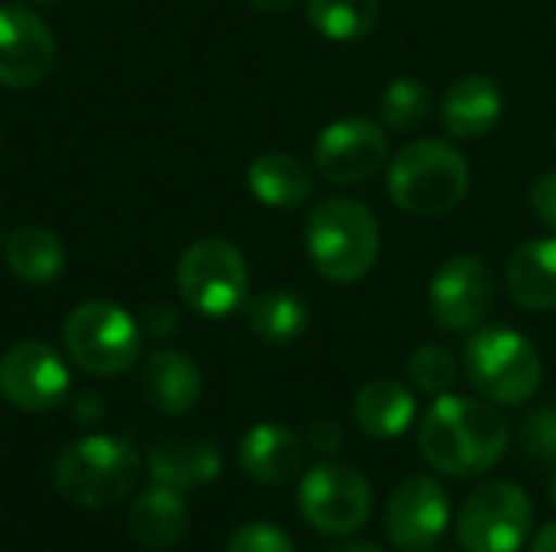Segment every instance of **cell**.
Masks as SVG:
<instances>
[{"label": "cell", "mask_w": 556, "mask_h": 552, "mask_svg": "<svg viewBox=\"0 0 556 552\" xmlns=\"http://www.w3.org/2000/svg\"><path fill=\"white\" fill-rule=\"evenodd\" d=\"M303 455H306L303 439L290 426H280V423L251 426L238 446V462L244 475L270 488L293 482L303 468Z\"/></svg>", "instance_id": "obj_15"}, {"label": "cell", "mask_w": 556, "mask_h": 552, "mask_svg": "<svg viewBox=\"0 0 556 552\" xmlns=\"http://www.w3.org/2000/svg\"><path fill=\"white\" fill-rule=\"evenodd\" d=\"M248 189L267 208H300L309 202L316 179L309 166L290 153H264L248 166Z\"/></svg>", "instance_id": "obj_22"}, {"label": "cell", "mask_w": 556, "mask_h": 552, "mask_svg": "<svg viewBox=\"0 0 556 552\" xmlns=\"http://www.w3.org/2000/svg\"><path fill=\"white\" fill-rule=\"evenodd\" d=\"M179 325V312L173 306H163V303H153L143 309V319H140V329L143 335H153V338H169Z\"/></svg>", "instance_id": "obj_31"}, {"label": "cell", "mask_w": 556, "mask_h": 552, "mask_svg": "<svg viewBox=\"0 0 556 552\" xmlns=\"http://www.w3.org/2000/svg\"><path fill=\"white\" fill-rule=\"evenodd\" d=\"M248 3L261 13H287L296 7V0H248Z\"/></svg>", "instance_id": "obj_35"}, {"label": "cell", "mask_w": 556, "mask_h": 552, "mask_svg": "<svg viewBox=\"0 0 556 552\" xmlns=\"http://www.w3.org/2000/svg\"><path fill=\"white\" fill-rule=\"evenodd\" d=\"M72 413L78 416V423H94V420L104 416V403L94 394H78L75 403H72Z\"/></svg>", "instance_id": "obj_33"}, {"label": "cell", "mask_w": 556, "mask_h": 552, "mask_svg": "<svg viewBox=\"0 0 556 552\" xmlns=\"http://www.w3.org/2000/svg\"><path fill=\"white\" fill-rule=\"evenodd\" d=\"M531 552H556V521L554 524H547V527L534 537Z\"/></svg>", "instance_id": "obj_34"}, {"label": "cell", "mask_w": 556, "mask_h": 552, "mask_svg": "<svg viewBox=\"0 0 556 552\" xmlns=\"http://www.w3.org/2000/svg\"><path fill=\"white\" fill-rule=\"evenodd\" d=\"M150 478L173 491H195L222 475V452L205 439H166L147 455Z\"/></svg>", "instance_id": "obj_18"}, {"label": "cell", "mask_w": 556, "mask_h": 552, "mask_svg": "<svg viewBox=\"0 0 556 552\" xmlns=\"http://www.w3.org/2000/svg\"><path fill=\"white\" fill-rule=\"evenodd\" d=\"M521 449L538 462H556V403L538 407L521 420Z\"/></svg>", "instance_id": "obj_28"}, {"label": "cell", "mask_w": 556, "mask_h": 552, "mask_svg": "<svg viewBox=\"0 0 556 552\" xmlns=\"http://www.w3.org/2000/svg\"><path fill=\"white\" fill-rule=\"evenodd\" d=\"M225 552H296V547L283 527L267 521H251L231 534Z\"/></svg>", "instance_id": "obj_29"}, {"label": "cell", "mask_w": 556, "mask_h": 552, "mask_svg": "<svg viewBox=\"0 0 556 552\" xmlns=\"http://www.w3.org/2000/svg\"><path fill=\"white\" fill-rule=\"evenodd\" d=\"M427 299L430 316L443 332H476L495 306V277L482 257L459 254L440 264Z\"/></svg>", "instance_id": "obj_10"}, {"label": "cell", "mask_w": 556, "mask_h": 552, "mask_svg": "<svg viewBox=\"0 0 556 552\" xmlns=\"http://www.w3.org/2000/svg\"><path fill=\"white\" fill-rule=\"evenodd\" d=\"M417 442L430 468L440 475L479 478L505 455L508 423L489 400L446 394L437 397L420 420Z\"/></svg>", "instance_id": "obj_1"}, {"label": "cell", "mask_w": 556, "mask_h": 552, "mask_svg": "<svg viewBox=\"0 0 556 552\" xmlns=\"http://www.w3.org/2000/svg\"><path fill=\"white\" fill-rule=\"evenodd\" d=\"M72 390V374L62 355L46 342H16L0 358V394L26 413L59 407Z\"/></svg>", "instance_id": "obj_12"}, {"label": "cell", "mask_w": 556, "mask_h": 552, "mask_svg": "<svg viewBox=\"0 0 556 552\" xmlns=\"http://www.w3.org/2000/svg\"><path fill=\"white\" fill-rule=\"evenodd\" d=\"M388 159V133L371 117H342L313 143V166L332 185H358Z\"/></svg>", "instance_id": "obj_11"}, {"label": "cell", "mask_w": 556, "mask_h": 552, "mask_svg": "<svg viewBox=\"0 0 556 552\" xmlns=\"http://www.w3.org/2000/svg\"><path fill=\"white\" fill-rule=\"evenodd\" d=\"M248 260L225 238H199L176 264V286L182 303L205 316L225 319L248 303Z\"/></svg>", "instance_id": "obj_7"}, {"label": "cell", "mask_w": 556, "mask_h": 552, "mask_svg": "<svg viewBox=\"0 0 556 552\" xmlns=\"http://www.w3.org/2000/svg\"><path fill=\"white\" fill-rule=\"evenodd\" d=\"M140 452L117 436H85L62 449L52 468L55 491L85 511L121 504L140 482Z\"/></svg>", "instance_id": "obj_3"}, {"label": "cell", "mask_w": 556, "mask_h": 552, "mask_svg": "<svg viewBox=\"0 0 556 552\" xmlns=\"http://www.w3.org/2000/svg\"><path fill=\"white\" fill-rule=\"evenodd\" d=\"M433 107V98H430V88L420 81V78H394L384 94H381V104H378V114L381 120L391 127V130H417L427 114Z\"/></svg>", "instance_id": "obj_26"}, {"label": "cell", "mask_w": 556, "mask_h": 552, "mask_svg": "<svg viewBox=\"0 0 556 552\" xmlns=\"http://www.w3.org/2000/svg\"><path fill=\"white\" fill-rule=\"evenodd\" d=\"M20 3H55V0H20Z\"/></svg>", "instance_id": "obj_38"}, {"label": "cell", "mask_w": 556, "mask_h": 552, "mask_svg": "<svg viewBox=\"0 0 556 552\" xmlns=\"http://www.w3.org/2000/svg\"><path fill=\"white\" fill-rule=\"evenodd\" d=\"M531 211L556 231V169L544 172L531 185Z\"/></svg>", "instance_id": "obj_30"}, {"label": "cell", "mask_w": 556, "mask_h": 552, "mask_svg": "<svg viewBox=\"0 0 556 552\" xmlns=\"http://www.w3.org/2000/svg\"><path fill=\"white\" fill-rule=\"evenodd\" d=\"M407 377H410V384L420 390V394H427V397H446V394H453V387H456V377H459V368H456V358L446 351V348H440V345H424V348H417L414 355H410V361H407Z\"/></svg>", "instance_id": "obj_27"}, {"label": "cell", "mask_w": 556, "mask_h": 552, "mask_svg": "<svg viewBox=\"0 0 556 552\" xmlns=\"http://www.w3.org/2000/svg\"><path fill=\"white\" fill-rule=\"evenodd\" d=\"M551 501L556 504V475H554V482H551Z\"/></svg>", "instance_id": "obj_37"}, {"label": "cell", "mask_w": 556, "mask_h": 552, "mask_svg": "<svg viewBox=\"0 0 556 552\" xmlns=\"http://www.w3.org/2000/svg\"><path fill=\"white\" fill-rule=\"evenodd\" d=\"M534 524V501L515 482L479 485L456 517V537L466 552H518Z\"/></svg>", "instance_id": "obj_8"}, {"label": "cell", "mask_w": 556, "mask_h": 552, "mask_svg": "<svg viewBox=\"0 0 556 552\" xmlns=\"http://www.w3.org/2000/svg\"><path fill=\"white\" fill-rule=\"evenodd\" d=\"M326 552H384L378 550L375 543H339V547H332V550Z\"/></svg>", "instance_id": "obj_36"}, {"label": "cell", "mask_w": 556, "mask_h": 552, "mask_svg": "<svg viewBox=\"0 0 556 552\" xmlns=\"http://www.w3.org/2000/svg\"><path fill=\"white\" fill-rule=\"evenodd\" d=\"M414 413H417L414 394L394 377L368 381L352 403L355 426L368 439H397L414 423Z\"/></svg>", "instance_id": "obj_20"}, {"label": "cell", "mask_w": 556, "mask_h": 552, "mask_svg": "<svg viewBox=\"0 0 556 552\" xmlns=\"http://www.w3.org/2000/svg\"><path fill=\"white\" fill-rule=\"evenodd\" d=\"M424 552H443V550H424Z\"/></svg>", "instance_id": "obj_39"}, {"label": "cell", "mask_w": 556, "mask_h": 552, "mask_svg": "<svg viewBox=\"0 0 556 552\" xmlns=\"http://www.w3.org/2000/svg\"><path fill=\"white\" fill-rule=\"evenodd\" d=\"M296 508L313 530L326 537H352L368 524L375 491L358 468L323 462L303 475L296 488Z\"/></svg>", "instance_id": "obj_9"}, {"label": "cell", "mask_w": 556, "mask_h": 552, "mask_svg": "<svg viewBox=\"0 0 556 552\" xmlns=\"http://www.w3.org/2000/svg\"><path fill=\"white\" fill-rule=\"evenodd\" d=\"M309 446L319 452V455H336L342 446H345V436H342V426L332 423V420H323L309 429Z\"/></svg>", "instance_id": "obj_32"}, {"label": "cell", "mask_w": 556, "mask_h": 552, "mask_svg": "<svg viewBox=\"0 0 556 552\" xmlns=\"http://www.w3.org/2000/svg\"><path fill=\"white\" fill-rule=\"evenodd\" d=\"M306 254L329 283H358L381 254L378 218L358 198H326L309 211Z\"/></svg>", "instance_id": "obj_2"}, {"label": "cell", "mask_w": 556, "mask_h": 552, "mask_svg": "<svg viewBox=\"0 0 556 552\" xmlns=\"http://www.w3.org/2000/svg\"><path fill=\"white\" fill-rule=\"evenodd\" d=\"M505 290L531 312L556 309V238H534L511 251L505 264Z\"/></svg>", "instance_id": "obj_19"}, {"label": "cell", "mask_w": 556, "mask_h": 552, "mask_svg": "<svg viewBox=\"0 0 556 552\" xmlns=\"http://www.w3.org/2000/svg\"><path fill=\"white\" fill-rule=\"evenodd\" d=\"M463 364L469 384L489 403H502V407L528 403L544 377V364L531 338L505 325L476 329L472 338L466 342Z\"/></svg>", "instance_id": "obj_5"}, {"label": "cell", "mask_w": 556, "mask_h": 552, "mask_svg": "<svg viewBox=\"0 0 556 552\" xmlns=\"http://www.w3.org/2000/svg\"><path fill=\"white\" fill-rule=\"evenodd\" d=\"M244 319H248L251 332L261 342H267V345H290V342H296L306 332L309 309H306V303L296 293L277 286V290H264L254 299H248L244 303Z\"/></svg>", "instance_id": "obj_24"}, {"label": "cell", "mask_w": 556, "mask_h": 552, "mask_svg": "<svg viewBox=\"0 0 556 552\" xmlns=\"http://www.w3.org/2000/svg\"><path fill=\"white\" fill-rule=\"evenodd\" d=\"M140 394L156 413L182 416L202 397V371L182 351H153L140 368Z\"/></svg>", "instance_id": "obj_16"}, {"label": "cell", "mask_w": 556, "mask_h": 552, "mask_svg": "<svg viewBox=\"0 0 556 552\" xmlns=\"http://www.w3.org/2000/svg\"><path fill=\"white\" fill-rule=\"evenodd\" d=\"M450 495L437 478L414 475L401 482L384 508V534L404 552L433 550L450 530Z\"/></svg>", "instance_id": "obj_13"}, {"label": "cell", "mask_w": 556, "mask_h": 552, "mask_svg": "<svg viewBox=\"0 0 556 552\" xmlns=\"http://www.w3.org/2000/svg\"><path fill=\"white\" fill-rule=\"evenodd\" d=\"M3 257H7L10 273L20 277L23 283H33V286L52 283L65 267L62 241L39 224H26V228H16L13 234H7L3 238Z\"/></svg>", "instance_id": "obj_23"}, {"label": "cell", "mask_w": 556, "mask_h": 552, "mask_svg": "<svg viewBox=\"0 0 556 552\" xmlns=\"http://www.w3.org/2000/svg\"><path fill=\"white\" fill-rule=\"evenodd\" d=\"M388 192L407 215H450L469 192V163L443 140H414L391 159Z\"/></svg>", "instance_id": "obj_4"}, {"label": "cell", "mask_w": 556, "mask_h": 552, "mask_svg": "<svg viewBox=\"0 0 556 552\" xmlns=\"http://www.w3.org/2000/svg\"><path fill=\"white\" fill-rule=\"evenodd\" d=\"M127 530L147 550L176 547L189 530V511H186L182 491H173L166 485L143 491L127 511Z\"/></svg>", "instance_id": "obj_21"}, {"label": "cell", "mask_w": 556, "mask_h": 552, "mask_svg": "<svg viewBox=\"0 0 556 552\" xmlns=\"http://www.w3.org/2000/svg\"><path fill=\"white\" fill-rule=\"evenodd\" d=\"M55 68V36L26 7H0V85L36 88Z\"/></svg>", "instance_id": "obj_14"}, {"label": "cell", "mask_w": 556, "mask_h": 552, "mask_svg": "<svg viewBox=\"0 0 556 552\" xmlns=\"http://www.w3.org/2000/svg\"><path fill=\"white\" fill-rule=\"evenodd\" d=\"M62 342L68 358L94 374V377H117L137 364L143 348L140 322L108 299H88L75 306L62 325Z\"/></svg>", "instance_id": "obj_6"}, {"label": "cell", "mask_w": 556, "mask_h": 552, "mask_svg": "<svg viewBox=\"0 0 556 552\" xmlns=\"http://www.w3.org/2000/svg\"><path fill=\"white\" fill-rule=\"evenodd\" d=\"M378 0H306L313 29L332 42H355L368 36L378 23Z\"/></svg>", "instance_id": "obj_25"}, {"label": "cell", "mask_w": 556, "mask_h": 552, "mask_svg": "<svg viewBox=\"0 0 556 552\" xmlns=\"http://www.w3.org/2000/svg\"><path fill=\"white\" fill-rule=\"evenodd\" d=\"M505 98L489 75H463L443 94V127L456 140H479L502 120Z\"/></svg>", "instance_id": "obj_17"}]
</instances>
